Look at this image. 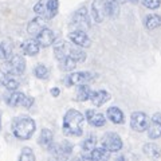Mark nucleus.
I'll use <instances>...</instances> for the list:
<instances>
[{"mask_svg":"<svg viewBox=\"0 0 161 161\" xmlns=\"http://www.w3.org/2000/svg\"><path fill=\"white\" fill-rule=\"evenodd\" d=\"M85 117L78 110H69L63 117V133L69 137H79L83 133Z\"/></svg>","mask_w":161,"mask_h":161,"instance_id":"f257e3e1","label":"nucleus"},{"mask_svg":"<svg viewBox=\"0 0 161 161\" xmlns=\"http://www.w3.org/2000/svg\"><path fill=\"white\" fill-rule=\"evenodd\" d=\"M36 129L35 121L28 115H20L12 122V133L19 140H30Z\"/></svg>","mask_w":161,"mask_h":161,"instance_id":"f03ea898","label":"nucleus"},{"mask_svg":"<svg viewBox=\"0 0 161 161\" xmlns=\"http://www.w3.org/2000/svg\"><path fill=\"white\" fill-rule=\"evenodd\" d=\"M26 70V60L22 55L12 54V57L8 60H3L0 71L3 75H22Z\"/></svg>","mask_w":161,"mask_h":161,"instance_id":"7ed1b4c3","label":"nucleus"},{"mask_svg":"<svg viewBox=\"0 0 161 161\" xmlns=\"http://www.w3.org/2000/svg\"><path fill=\"white\" fill-rule=\"evenodd\" d=\"M150 122V118L148 117L144 112H134L130 115V126L134 132H140L142 133L148 129Z\"/></svg>","mask_w":161,"mask_h":161,"instance_id":"20e7f679","label":"nucleus"},{"mask_svg":"<svg viewBox=\"0 0 161 161\" xmlns=\"http://www.w3.org/2000/svg\"><path fill=\"white\" fill-rule=\"evenodd\" d=\"M94 79V74L89 73V71H78V73H73L66 77L64 83L67 86H79L83 83H89L90 80Z\"/></svg>","mask_w":161,"mask_h":161,"instance_id":"39448f33","label":"nucleus"},{"mask_svg":"<svg viewBox=\"0 0 161 161\" xmlns=\"http://www.w3.org/2000/svg\"><path fill=\"white\" fill-rule=\"evenodd\" d=\"M102 142V147L105 149H108L109 152H118V150L122 149V140L118 134L115 133H106L101 140Z\"/></svg>","mask_w":161,"mask_h":161,"instance_id":"423d86ee","label":"nucleus"},{"mask_svg":"<svg viewBox=\"0 0 161 161\" xmlns=\"http://www.w3.org/2000/svg\"><path fill=\"white\" fill-rule=\"evenodd\" d=\"M73 26L77 27V30H87L90 28V18H89V12H87V8H79L77 12L74 14L73 16Z\"/></svg>","mask_w":161,"mask_h":161,"instance_id":"0eeeda50","label":"nucleus"},{"mask_svg":"<svg viewBox=\"0 0 161 161\" xmlns=\"http://www.w3.org/2000/svg\"><path fill=\"white\" fill-rule=\"evenodd\" d=\"M69 39L71 40V43H74L78 47H90V44H92V40H90L89 35L83 30H75V31L70 32Z\"/></svg>","mask_w":161,"mask_h":161,"instance_id":"6e6552de","label":"nucleus"},{"mask_svg":"<svg viewBox=\"0 0 161 161\" xmlns=\"http://www.w3.org/2000/svg\"><path fill=\"white\" fill-rule=\"evenodd\" d=\"M147 132H148V137L150 140H156L161 137V113H156L150 118Z\"/></svg>","mask_w":161,"mask_h":161,"instance_id":"1a4fd4ad","label":"nucleus"},{"mask_svg":"<svg viewBox=\"0 0 161 161\" xmlns=\"http://www.w3.org/2000/svg\"><path fill=\"white\" fill-rule=\"evenodd\" d=\"M35 39H36V42L39 43L40 47H50L55 42V34L50 28L46 27L35 36Z\"/></svg>","mask_w":161,"mask_h":161,"instance_id":"9d476101","label":"nucleus"},{"mask_svg":"<svg viewBox=\"0 0 161 161\" xmlns=\"http://www.w3.org/2000/svg\"><path fill=\"white\" fill-rule=\"evenodd\" d=\"M86 119H87V122L94 128H101L106 124L105 115L102 113L97 112V110H93V109H90L86 112Z\"/></svg>","mask_w":161,"mask_h":161,"instance_id":"9b49d317","label":"nucleus"},{"mask_svg":"<svg viewBox=\"0 0 161 161\" xmlns=\"http://www.w3.org/2000/svg\"><path fill=\"white\" fill-rule=\"evenodd\" d=\"M24 98H26V94L16 92V90H11V93H8L4 99H6L7 105H9L12 108H16V106H23Z\"/></svg>","mask_w":161,"mask_h":161,"instance_id":"f8f14e48","label":"nucleus"},{"mask_svg":"<svg viewBox=\"0 0 161 161\" xmlns=\"http://www.w3.org/2000/svg\"><path fill=\"white\" fill-rule=\"evenodd\" d=\"M105 0H94L93 2V6H92V14H93V18L97 23H102L103 19H105V6H103Z\"/></svg>","mask_w":161,"mask_h":161,"instance_id":"ddd939ff","label":"nucleus"},{"mask_svg":"<svg viewBox=\"0 0 161 161\" xmlns=\"http://www.w3.org/2000/svg\"><path fill=\"white\" fill-rule=\"evenodd\" d=\"M43 28H46V19L42 18V16H38L32 19L31 22L28 23L27 26V31L30 35H34V36H36V35L42 31Z\"/></svg>","mask_w":161,"mask_h":161,"instance_id":"4468645a","label":"nucleus"},{"mask_svg":"<svg viewBox=\"0 0 161 161\" xmlns=\"http://www.w3.org/2000/svg\"><path fill=\"white\" fill-rule=\"evenodd\" d=\"M105 15L110 19H114L119 15V0H105Z\"/></svg>","mask_w":161,"mask_h":161,"instance_id":"2eb2a0df","label":"nucleus"},{"mask_svg":"<svg viewBox=\"0 0 161 161\" xmlns=\"http://www.w3.org/2000/svg\"><path fill=\"white\" fill-rule=\"evenodd\" d=\"M20 47H22V51L26 55H28V57H35L40 50V46L36 42V39H26Z\"/></svg>","mask_w":161,"mask_h":161,"instance_id":"dca6fc26","label":"nucleus"},{"mask_svg":"<svg viewBox=\"0 0 161 161\" xmlns=\"http://www.w3.org/2000/svg\"><path fill=\"white\" fill-rule=\"evenodd\" d=\"M110 157V152L108 149L102 148H97L95 147L92 152H89V154H85L83 158H87V160H95V161H103V160H108Z\"/></svg>","mask_w":161,"mask_h":161,"instance_id":"f3484780","label":"nucleus"},{"mask_svg":"<svg viewBox=\"0 0 161 161\" xmlns=\"http://www.w3.org/2000/svg\"><path fill=\"white\" fill-rule=\"evenodd\" d=\"M106 115H108V118L115 125H121V124L125 122L124 112L117 106H110L108 109V112H106Z\"/></svg>","mask_w":161,"mask_h":161,"instance_id":"a211bd4d","label":"nucleus"},{"mask_svg":"<svg viewBox=\"0 0 161 161\" xmlns=\"http://www.w3.org/2000/svg\"><path fill=\"white\" fill-rule=\"evenodd\" d=\"M110 99V94L105 90H98V92H93L90 95V101L93 102L94 106H102L103 103H106Z\"/></svg>","mask_w":161,"mask_h":161,"instance_id":"6ab92c4d","label":"nucleus"},{"mask_svg":"<svg viewBox=\"0 0 161 161\" xmlns=\"http://www.w3.org/2000/svg\"><path fill=\"white\" fill-rule=\"evenodd\" d=\"M54 54H55V58L58 60L63 59L64 57L69 55V50H70V46L64 42V40H58V42H54Z\"/></svg>","mask_w":161,"mask_h":161,"instance_id":"aec40b11","label":"nucleus"},{"mask_svg":"<svg viewBox=\"0 0 161 161\" xmlns=\"http://www.w3.org/2000/svg\"><path fill=\"white\" fill-rule=\"evenodd\" d=\"M144 26L147 30L152 31V30H156L161 26V16L157 14H149L147 15V18L144 19Z\"/></svg>","mask_w":161,"mask_h":161,"instance_id":"412c9836","label":"nucleus"},{"mask_svg":"<svg viewBox=\"0 0 161 161\" xmlns=\"http://www.w3.org/2000/svg\"><path fill=\"white\" fill-rule=\"evenodd\" d=\"M144 153L148 156V157L150 158H158L160 156H161V149L157 144H154V142H148V144H145L144 145Z\"/></svg>","mask_w":161,"mask_h":161,"instance_id":"4be33fe9","label":"nucleus"},{"mask_svg":"<svg viewBox=\"0 0 161 161\" xmlns=\"http://www.w3.org/2000/svg\"><path fill=\"white\" fill-rule=\"evenodd\" d=\"M12 57V43L11 40H3L0 43V59L2 60H8Z\"/></svg>","mask_w":161,"mask_h":161,"instance_id":"5701e85b","label":"nucleus"},{"mask_svg":"<svg viewBox=\"0 0 161 161\" xmlns=\"http://www.w3.org/2000/svg\"><path fill=\"white\" fill-rule=\"evenodd\" d=\"M92 89L90 86H87V83H83V85H79V87L77 90V97L75 99L77 101H80V102H83V101H87L90 99V95H92Z\"/></svg>","mask_w":161,"mask_h":161,"instance_id":"b1692460","label":"nucleus"},{"mask_svg":"<svg viewBox=\"0 0 161 161\" xmlns=\"http://www.w3.org/2000/svg\"><path fill=\"white\" fill-rule=\"evenodd\" d=\"M58 7H59L58 0H47L46 15H44V18H46V19H53L54 16H57V14H58Z\"/></svg>","mask_w":161,"mask_h":161,"instance_id":"393cba45","label":"nucleus"},{"mask_svg":"<svg viewBox=\"0 0 161 161\" xmlns=\"http://www.w3.org/2000/svg\"><path fill=\"white\" fill-rule=\"evenodd\" d=\"M53 138H54V136H53V132L50 129H43L42 132H40V136H39V145H42V147L44 148H47L50 144L53 142Z\"/></svg>","mask_w":161,"mask_h":161,"instance_id":"a878e982","label":"nucleus"},{"mask_svg":"<svg viewBox=\"0 0 161 161\" xmlns=\"http://www.w3.org/2000/svg\"><path fill=\"white\" fill-rule=\"evenodd\" d=\"M69 55H70V57H71L77 63H78V62H85V60H86V53H85L82 48H79V47H70Z\"/></svg>","mask_w":161,"mask_h":161,"instance_id":"bb28decb","label":"nucleus"},{"mask_svg":"<svg viewBox=\"0 0 161 161\" xmlns=\"http://www.w3.org/2000/svg\"><path fill=\"white\" fill-rule=\"evenodd\" d=\"M60 62V70H63V71H71V70L75 69V66H77V62L70 57V55H67V57H64L63 59L59 60Z\"/></svg>","mask_w":161,"mask_h":161,"instance_id":"cd10ccee","label":"nucleus"},{"mask_svg":"<svg viewBox=\"0 0 161 161\" xmlns=\"http://www.w3.org/2000/svg\"><path fill=\"white\" fill-rule=\"evenodd\" d=\"M3 85L11 92L19 87V80L15 78V75H3Z\"/></svg>","mask_w":161,"mask_h":161,"instance_id":"c85d7f7f","label":"nucleus"},{"mask_svg":"<svg viewBox=\"0 0 161 161\" xmlns=\"http://www.w3.org/2000/svg\"><path fill=\"white\" fill-rule=\"evenodd\" d=\"M95 147H97V137H95V136H89L82 142V149H83V152H86V153L92 152Z\"/></svg>","mask_w":161,"mask_h":161,"instance_id":"c756f323","label":"nucleus"},{"mask_svg":"<svg viewBox=\"0 0 161 161\" xmlns=\"http://www.w3.org/2000/svg\"><path fill=\"white\" fill-rule=\"evenodd\" d=\"M34 74H35V77L39 78V79H47L50 71L44 64H38V66L34 69Z\"/></svg>","mask_w":161,"mask_h":161,"instance_id":"7c9ffc66","label":"nucleus"},{"mask_svg":"<svg viewBox=\"0 0 161 161\" xmlns=\"http://www.w3.org/2000/svg\"><path fill=\"white\" fill-rule=\"evenodd\" d=\"M46 6H47V0H39V2L35 4V7H34V12L38 16L44 18V15H46Z\"/></svg>","mask_w":161,"mask_h":161,"instance_id":"2f4dec72","label":"nucleus"},{"mask_svg":"<svg viewBox=\"0 0 161 161\" xmlns=\"http://www.w3.org/2000/svg\"><path fill=\"white\" fill-rule=\"evenodd\" d=\"M19 161H35V154L30 148H23L19 156Z\"/></svg>","mask_w":161,"mask_h":161,"instance_id":"473e14b6","label":"nucleus"},{"mask_svg":"<svg viewBox=\"0 0 161 161\" xmlns=\"http://www.w3.org/2000/svg\"><path fill=\"white\" fill-rule=\"evenodd\" d=\"M144 7H147L148 9H156L160 7L161 0H141Z\"/></svg>","mask_w":161,"mask_h":161,"instance_id":"72a5a7b5","label":"nucleus"},{"mask_svg":"<svg viewBox=\"0 0 161 161\" xmlns=\"http://www.w3.org/2000/svg\"><path fill=\"white\" fill-rule=\"evenodd\" d=\"M34 105V98L30 97V95H26V98H24V102H23V106L22 108H26V109H30Z\"/></svg>","mask_w":161,"mask_h":161,"instance_id":"f704fd0d","label":"nucleus"},{"mask_svg":"<svg viewBox=\"0 0 161 161\" xmlns=\"http://www.w3.org/2000/svg\"><path fill=\"white\" fill-rule=\"evenodd\" d=\"M51 94H53V97H58L60 94V90L58 87H54V89H51Z\"/></svg>","mask_w":161,"mask_h":161,"instance_id":"c9c22d12","label":"nucleus"},{"mask_svg":"<svg viewBox=\"0 0 161 161\" xmlns=\"http://www.w3.org/2000/svg\"><path fill=\"white\" fill-rule=\"evenodd\" d=\"M125 2H126V0H119V3H125Z\"/></svg>","mask_w":161,"mask_h":161,"instance_id":"e433bc0d","label":"nucleus"},{"mask_svg":"<svg viewBox=\"0 0 161 161\" xmlns=\"http://www.w3.org/2000/svg\"><path fill=\"white\" fill-rule=\"evenodd\" d=\"M0 128H2V119H0Z\"/></svg>","mask_w":161,"mask_h":161,"instance_id":"4c0bfd02","label":"nucleus"},{"mask_svg":"<svg viewBox=\"0 0 161 161\" xmlns=\"http://www.w3.org/2000/svg\"><path fill=\"white\" fill-rule=\"evenodd\" d=\"M132 2H137V0H132Z\"/></svg>","mask_w":161,"mask_h":161,"instance_id":"58836bf2","label":"nucleus"}]
</instances>
